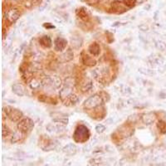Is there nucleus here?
<instances>
[{"label":"nucleus","instance_id":"1","mask_svg":"<svg viewBox=\"0 0 166 166\" xmlns=\"http://www.w3.org/2000/svg\"><path fill=\"white\" fill-rule=\"evenodd\" d=\"M89 136H90V131L88 128L83 125H78L75 130L73 138L76 142L84 143L89 139Z\"/></svg>","mask_w":166,"mask_h":166},{"label":"nucleus","instance_id":"2","mask_svg":"<svg viewBox=\"0 0 166 166\" xmlns=\"http://www.w3.org/2000/svg\"><path fill=\"white\" fill-rule=\"evenodd\" d=\"M101 102H102L101 96H100L98 95H94L92 96H90L89 98L86 99L83 106L86 110H92L99 106L101 104Z\"/></svg>","mask_w":166,"mask_h":166},{"label":"nucleus","instance_id":"3","mask_svg":"<svg viewBox=\"0 0 166 166\" xmlns=\"http://www.w3.org/2000/svg\"><path fill=\"white\" fill-rule=\"evenodd\" d=\"M34 126V123L30 118H23L18 124V129L23 134H28Z\"/></svg>","mask_w":166,"mask_h":166},{"label":"nucleus","instance_id":"4","mask_svg":"<svg viewBox=\"0 0 166 166\" xmlns=\"http://www.w3.org/2000/svg\"><path fill=\"white\" fill-rule=\"evenodd\" d=\"M68 41L63 37H57L54 42V48L57 52H62L67 48Z\"/></svg>","mask_w":166,"mask_h":166},{"label":"nucleus","instance_id":"5","mask_svg":"<svg viewBox=\"0 0 166 166\" xmlns=\"http://www.w3.org/2000/svg\"><path fill=\"white\" fill-rule=\"evenodd\" d=\"M74 57V53L72 52V50L71 48H68L65 52H63L62 55L59 56L58 57V60L59 62L64 63V62H68L70 61H72Z\"/></svg>","mask_w":166,"mask_h":166},{"label":"nucleus","instance_id":"6","mask_svg":"<svg viewBox=\"0 0 166 166\" xmlns=\"http://www.w3.org/2000/svg\"><path fill=\"white\" fill-rule=\"evenodd\" d=\"M8 116L10 119V121L12 122H17L23 117V112L19 111L18 109H13L10 111V112L8 114Z\"/></svg>","mask_w":166,"mask_h":166},{"label":"nucleus","instance_id":"7","mask_svg":"<svg viewBox=\"0 0 166 166\" xmlns=\"http://www.w3.org/2000/svg\"><path fill=\"white\" fill-rule=\"evenodd\" d=\"M81 62L84 65L87 66V67H93V66H95L96 64V61L94 58H92V56L86 54L85 52L81 53Z\"/></svg>","mask_w":166,"mask_h":166},{"label":"nucleus","instance_id":"8","mask_svg":"<svg viewBox=\"0 0 166 166\" xmlns=\"http://www.w3.org/2000/svg\"><path fill=\"white\" fill-rule=\"evenodd\" d=\"M76 13V16L83 21H87L90 19V13L88 12V9L84 8V7H81L80 8H78Z\"/></svg>","mask_w":166,"mask_h":166},{"label":"nucleus","instance_id":"9","mask_svg":"<svg viewBox=\"0 0 166 166\" xmlns=\"http://www.w3.org/2000/svg\"><path fill=\"white\" fill-rule=\"evenodd\" d=\"M82 43H83V40L81 36L74 35L71 37V44L74 49H80V48L82 46Z\"/></svg>","mask_w":166,"mask_h":166},{"label":"nucleus","instance_id":"10","mask_svg":"<svg viewBox=\"0 0 166 166\" xmlns=\"http://www.w3.org/2000/svg\"><path fill=\"white\" fill-rule=\"evenodd\" d=\"M19 17H20V13H19V10L17 8H12L11 10H9L7 13V19H8V21L11 23L16 22L19 19Z\"/></svg>","mask_w":166,"mask_h":166},{"label":"nucleus","instance_id":"11","mask_svg":"<svg viewBox=\"0 0 166 166\" xmlns=\"http://www.w3.org/2000/svg\"><path fill=\"white\" fill-rule=\"evenodd\" d=\"M12 92L18 96H23L25 95V88L22 84L19 83H15L12 86Z\"/></svg>","mask_w":166,"mask_h":166},{"label":"nucleus","instance_id":"12","mask_svg":"<svg viewBox=\"0 0 166 166\" xmlns=\"http://www.w3.org/2000/svg\"><path fill=\"white\" fill-rule=\"evenodd\" d=\"M155 119H156L155 114L153 113V112L146 113V114L143 115V116L141 117L143 123L145 124V125H150V124H152L153 122H154Z\"/></svg>","mask_w":166,"mask_h":166},{"label":"nucleus","instance_id":"13","mask_svg":"<svg viewBox=\"0 0 166 166\" xmlns=\"http://www.w3.org/2000/svg\"><path fill=\"white\" fill-rule=\"evenodd\" d=\"M42 85H43V88L46 89V91H47V90H48V91H50V90L52 91V89H56L52 77H49V76L45 77V78L42 81Z\"/></svg>","mask_w":166,"mask_h":166},{"label":"nucleus","instance_id":"14","mask_svg":"<svg viewBox=\"0 0 166 166\" xmlns=\"http://www.w3.org/2000/svg\"><path fill=\"white\" fill-rule=\"evenodd\" d=\"M88 52L94 56H97L101 52V48L98 43H92L89 48H88Z\"/></svg>","mask_w":166,"mask_h":166},{"label":"nucleus","instance_id":"15","mask_svg":"<svg viewBox=\"0 0 166 166\" xmlns=\"http://www.w3.org/2000/svg\"><path fill=\"white\" fill-rule=\"evenodd\" d=\"M39 43L43 48H49L52 47V39L49 36H43L39 39Z\"/></svg>","mask_w":166,"mask_h":166},{"label":"nucleus","instance_id":"16","mask_svg":"<svg viewBox=\"0 0 166 166\" xmlns=\"http://www.w3.org/2000/svg\"><path fill=\"white\" fill-rule=\"evenodd\" d=\"M92 81L91 79L89 78H86L85 80H83L81 81V91L82 92H88L90 89H92Z\"/></svg>","mask_w":166,"mask_h":166},{"label":"nucleus","instance_id":"17","mask_svg":"<svg viewBox=\"0 0 166 166\" xmlns=\"http://www.w3.org/2000/svg\"><path fill=\"white\" fill-rule=\"evenodd\" d=\"M23 133H22L20 130L14 132L13 135H12V138H11V141H12V143H18V142L21 141L22 139L23 138Z\"/></svg>","mask_w":166,"mask_h":166},{"label":"nucleus","instance_id":"18","mask_svg":"<svg viewBox=\"0 0 166 166\" xmlns=\"http://www.w3.org/2000/svg\"><path fill=\"white\" fill-rule=\"evenodd\" d=\"M29 85H30V87L32 90H37L40 86H43L42 85V81L38 80L37 78H32L31 81H30V83H29Z\"/></svg>","mask_w":166,"mask_h":166},{"label":"nucleus","instance_id":"19","mask_svg":"<svg viewBox=\"0 0 166 166\" xmlns=\"http://www.w3.org/2000/svg\"><path fill=\"white\" fill-rule=\"evenodd\" d=\"M52 81H53V84H54V86H55L56 89H59L62 85V79L57 76H52Z\"/></svg>","mask_w":166,"mask_h":166},{"label":"nucleus","instance_id":"20","mask_svg":"<svg viewBox=\"0 0 166 166\" xmlns=\"http://www.w3.org/2000/svg\"><path fill=\"white\" fill-rule=\"evenodd\" d=\"M76 146L74 145L73 144H69V145H68L66 147L64 148V151L67 154H75L76 153Z\"/></svg>","mask_w":166,"mask_h":166},{"label":"nucleus","instance_id":"21","mask_svg":"<svg viewBox=\"0 0 166 166\" xmlns=\"http://www.w3.org/2000/svg\"><path fill=\"white\" fill-rule=\"evenodd\" d=\"M155 46L157 48V49L160 50L161 52H164L166 51V43L164 41H161V40H158L156 41L155 43Z\"/></svg>","mask_w":166,"mask_h":166},{"label":"nucleus","instance_id":"22","mask_svg":"<svg viewBox=\"0 0 166 166\" xmlns=\"http://www.w3.org/2000/svg\"><path fill=\"white\" fill-rule=\"evenodd\" d=\"M157 127L160 129L161 133H165L166 132V123L163 121H159L157 123Z\"/></svg>","mask_w":166,"mask_h":166},{"label":"nucleus","instance_id":"23","mask_svg":"<svg viewBox=\"0 0 166 166\" xmlns=\"http://www.w3.org/2000/svg\"><path fill=\"white\" fill-rule=\"evenodd\" d=\"M139 72H141L142 74L147 75V76H152V75H154V72H153V70L149 69V68H139Z\"/></svg>","mask_w":166,"mask_h":166},{"label":"nucleus","instance_id":"24","mask_svg":"<svg viewBox=\"0 0 166 166\" xmlns=\"http://www.w3.org/2000/svg\"><path fill=\"white\" fill-rule=\"evenodd\" d=\"M52 19L53 20L55 21L56 23H61V24H63L64 23H65V19H63L62 17H61L59 14H53L52 15Z\"/></svg>","mask_w":166,"mask_h":166},{"label":"nucleus","instance_id":"25","mask_svg":"<svg viewBox=\"0 0 166 166\" xmlns=\"http://www.w3.org/2000/svg\"><path fill=\"white\" fill-rule=\"evenodd\" d=\"M53 121L56 124H61V125H66L68 124V118H56Z\"/></svg>","mask_w":166,"mask_h":166},{"label":"nucleus","instance_id":"26","mask_svg":"<svg viewBox=\"0 0 166 166\" xmlns=\"http://www.w3.org/2000/svg\"><path fill=\"white\" fill-rule=\"evenodd\" d=\"M2 133H3V137H7L10 135V129L9 128L6 126L5 125H3V128H2Z\"/></svg>","mask_w":166,"mask_h":166},{"label":"nucleus","instance_id":"27","mask_svg":"<svg viewBox=\"0 0 166 166\" xmlns=\"http://www.w3.org/2000/svg\"><path fill=\"white\" fill-rule=\"evenodd\" d=\"M137 0H124V3L125 4V6H127L128 8H133L135 5Z\"/></svg>","mask_w":166,"mask_h":166},{"label":"nucleus","instance_id":"28","mask_svg":"<svg viewBox=\"0 0 166 166\" xmlns=\"http://www.w3.org/2000/svg\"><path fill=\"white\" fill-rule=\"evenodd\" d=\"M105 127L104 125H102V124H98V125L96 126V132L99 133V134L103 133L105 131Z\"/></svg>","mask_w":166,"mask_h":166},{"label":"nucleus","instance_id":"29","mask_svg":"<svg viewBox=\"0 0 166 166\" xmlns=\"http://www.w3.org/2000/svg\"><path fill=\"white\" fill-rule=\"evenodd\" d=\"M139 29H140L141 31L146 32L149 30V27H148L146 24H145V23H142V24L139 26Z\"/></svg>","mask_w":166,"mask_h":166},{"label":"nucleus","instance_id":"30","mask_svg":"<svg viewBox=\"0 0 166 166\" xmlns=\"http://www.w3.org/2000/svg\"><path fill=\"white\" fill-rule=\"evenodd\" d=\"M99 2V0H87V3L90 4V5H94V4H96Z\"/></svg>","mask_w":166,"mask_h":166},{"label":"nucleus","instance_id":"31","mask_svg":"<svg viewBox=\"0 0 166 166\" xmlns=\"http://www.w3.org/2000/svg\"><path fill=\"white\" fill-rule=\"evenodd\" d=\"M44 27H45V28H54V26H52V25H49V23H48V25L45 24L44 25Z\"/></svg>","mask_w":166,"mask_h":166},{"label":"nucleus","instance_id":"32","mask_svg":"<svg viewBox=\"0 0 166 166\" xmlns=\"http://www.w3.org/2000/svg\"><path fill=\"white\" fill-rule=\"evenodd\" d=\"M81 1H82V2H85V1H86V2H87V0H81Z\"/></svg>","mask_w":166,"mask_h":166},{"label":"nucleus","instance_id":"33","mask_svg":"<svg viewBox=\"0 0 166 166\" xmlns=\"http://www.w3.org/2000/svg\"><path fill=\"white\" fill-rule=\"evenodd\" d=\"M118 1H119V0H118Z\"/></svg>","mask_w":166,"mask_h":166}]
</instances>
